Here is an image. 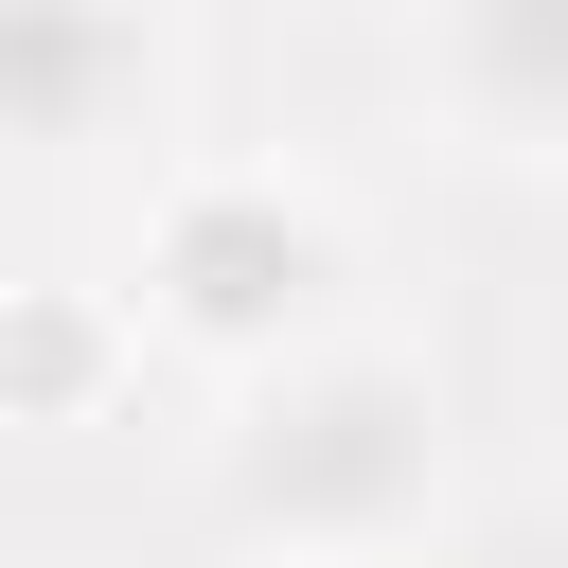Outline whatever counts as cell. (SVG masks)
<instances>
[{"label": "cell", "instance_id": "cell-1", "mask_svg": "<svg viewBox=\"0 0 568 568\" xmlns=\"http://www.w3.org/2000/svg\"><path fill=\"white\" fill-rule=\"evenodd\" d=\"M444 479H462V408H444V355H408V337H373V320H337L320 355H284V373H248L231 390V426H213V515L248 532V550H408L426 515H444Z\"/></svg>", "mask_w": 568, "mask_h": 568}, {"label": "cell", "instance_id": "cell-2", "mask_svg": "<svg viewBox=\"0 0 568 568\" xmlns=\"http://www.w3.org/2000/svg\"><path fill=\"white\" fill-rule=\"evenodd\" d=\"M124 337L178 355V373H284L355 320V213L302 178V160H178L142 195V248H124Z\"/></svg>", "mask_w": 568, "mask_h": 568}, {"label": "cell", "instance_id": "cell-3", "mask_svg": "<svg viewBox=\"0 0 568 568\" xmlns=\"http://www.w3.org/2000/svg\"><path fill=\"white\" fill-rule=\"evenodd\" d=\"M195 71V0H0V160L160 142Z\"/></svg>", "mask_w": 568, "mask_h": 568}, {"label": "cell", "instance_id": "cell-4", "mask_svg": "<svg viewBox=\"0 0 568 568\" xmlns=\"http://www.w3.org/2000/svg\"><path fill=\"white\" fill-rule=\"evenodd\" d=\"M426 106L479 142V160H550L568 142V0H426Z\"/></svg>", "mask_w": 568, "mask_h": 568}, {"label": "cell", "instance_id": "cell-5", "mask_svg": "<svg viewBox=\"0 0 568 568\" xmlns=\"http://www.w3.org/2000/svg\"><path fill=\"white\" fill-rule=\"evenodd\" d=\"M142 390V337L106 284H0V426H106Z\"/></svg>", "mask_w": 568, "mask_h": 568}, {"label": "cell", "instance_id": "cell-6", "mask_svg": "<svg viewBox=\"0 0 568 568\" xmlns=\"http://www.w3.org/2000/svg\"><path fill=\"white\" fill-rule=\"evenodd\" d=\"M266 568H355V550H266Z\"/></svg>", "mask_w": 568, "mask_h": 568}]
</instances>
